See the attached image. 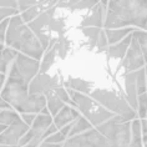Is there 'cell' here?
I'll return each mask as SVG.
<instances>
[{
	"mask_svg": "<svg viewBox=\"0 0 147 147\" xmlns=\"http://www.w3.org/2000/svg\"><path fill=\"white\" fill-rule=\"evenodd\" d=\"M147 24V0L137 1H107L104 29L134 28L143 30Z\"/></svg>",
	"mask_w": 147,
	"mask_h": 147,
	"instance_id": "obj_1",
	"label": "cell"
},
{
	"mask_svg": "<svg viewBox=\"0 0 147 147\" xmlns=\"http://www.w3.org/2000/svg\"><path fill=\"white\" fill-rule=\"evenodd\" d=\"M0 97L5 100L15 111L23 113H39L46 107V97L44 95H30L29 85L20 79L9 78Z\"/></svg>",
	"mask_w": 147,
	"mask_h": 147,
	"instance_id": "obj_2",
	"label": "cell"
},
{
	"mask_svg": "<svg viewBox=\"0 0 147 147\" xmlns=\"http://www.w3.org/2000/svg\"><path fill=\"white\" fill-rule=\"evenodd\" d=\"M5 42L8 47L20 51V54H24L25 56L35 59L38 61L42 57L45 51L36 35L29 29L28 25H25L19 14L10 18Z\"/></svg>",
	"mask_w": 147,
	"mask_h": 147,
	"instance_id": "obj_3",
	"label": "cell"
},
{
	"mask_svg": "<svg viewBox=\"0 0 147 147\" xmlns=\"http://www.w3.org/2000/svg\"><path fill=\"white\" fill-rule=\"evenodd\" d=\"M90 97L102 107L112 112L115 116H121L123 120L130 121V122L138 119L137 112L128 105L122 92L106 89H95L90 94Z\"/></svg>",
	"mask_w": 147,
	"mask_h": 147,
	"instance_id": "obj_4",
	"label": "cell"
},
{
	"mask_svg": "<svg viewBox=\"0 0 147 147\" xmlns=\"http://www.w3.org/2000/svg\"><path fill=\"white\" fill-rule=\"evenodd\" d=\"M107 138L112 147H128L131 142V122L121 116H113L111 120L95 127Z\"/></svg>",
	"mask_w": 147,
	"mask_h": 147,
	"instance_id": "obj_5",
	"label": "cell"
},
{
	"mask_svg": "<svg viewBox=\"0 0 147 147\" xmlns=\"http://www.w3.org/2000/svg\"><path fill=\"white\" fill-rule=\"evenodd\" d=\"M40 72V62L35 59L25 56L24 54H18L15 61L11 64L9 70V78L20 79L28 85L34 80Z\"/></svg>",
	"mask_w": 147,
	"mask_h": 147,
	"instance_id": "obj_6",
	"label": "cell"
},
{
	"mask_svg": "<svg viewBox=\"0 0 147 147\" xmlns=\"http://www.w3.org/2000/svg\"><path fill=\"white\" fill-rule=\"evenodd\" d=\"M62 147H112L105 136H102L96 128L67 138Z\"/></svg>",
	"mask_w": 147,
	"mask_h": 147,
	"instance_id": "obj_7",
	"label": "cell"
},
{
	"mask_svg": "<svg viewBox=\"0 0 147 147\" xmlns=\"http://www.w3.org/2000/svg\"><path fill=\"white\" fill-rule=\"evenodd\" d=\"M145 66H146V61L141 51V47H140L137 40L134 38L126 53V56L121 61V67H122L125 74H128V72L138 71Z\"/></svg>",
	"mask_w": 147,
	"mask_h": 147,
	"instance_id": "obj_8",
	"label": "cell"
},
{
	"mask_svg": "<svg viewBox=\"0 0 147 147\" xmlns=\"http://www.w3.org/2000/svg\"><path fill=\"white\" fill-rule=\"evenodd\" d=\"M29 130H30V126H28L24 121L11 125L0 135V145L18 147L20 140L24 137Z\"/></svg>",
	"mask_w": 147,
	"mask_h": 147,
	"instance_id": "obj_9",
	"label": "cell"
},
{
	"mask_svg": "<svg viewBox=\"0 0 147 147\" xmlns=\"http://www.w3.org/2000/svg\"><path fill=\"white\" fill-rule=\"evenodd\" d=\"M80 116H81V113H80V111L78 109L66 105L65 107L54 117L53 123L56 126L57 130H61V128H64L65 126H67V125L75 122Z\"/></svg>",
	"mask_w": 147,
	"mask_h": 147,
	"instance_id": "obj_10",
	"label": "cell"
},
{
	"mask_svg": "<svg viewBox=\"0 0 147 147\" xmlns=\"http://www.w3.org/2000/svg\"><path fill=\"white\" fill-rule=\"evenodd\" d=\"M82 116H85L87 119V121H89L94 127H97V126H100V125L105 123L106 121L111 120L115 115H113L112 112H110L109 110H106L105 107H102L101 105H98L96 102L95 107L91 110L90 112H87V113H85V115H82Z\"/></svg>",
	"mask_w": 147,
	"mask_h": 147,
	"instance_id": "obj_11",
	"label": "cell"
},
{
	"mask_svg": "<svg viewBox=\"0 0 147 147\" xmlns=\"http://www.w3.org/2000/svg\"><path fill=\"white\" fill-rule=\"evenodd\" d=\"M134 39V35H128L127 38H125L122 41L115 44V45H110L106 50V54H107L109 59L111 60H115V61H122L123 57L126 56V53L128 50V47L131 45V41Z\"/></svg>",
	"mask_w": 147,
	"mask_h": 147,
	"instance_id": "obj_12",
	"label": "cell"
},
{
	"mask_svg": "<svg viewBox=\"0 0 147 147\" xmlns=\"http://www.w3.org/2000/svg\"><path fill=\"white\" fill-rule=\"evenodd\" d=\"M67 92L70 95V98L75 104V107L79 110L81 115H85V113L90 112L95 107V105H96V102L85 94H80L72 90H67Z\"/></svg>",
	"mask_w": 147,
	"mask_h": 147,
	"instance_id": "obj_13",
	"label": "cell"
},
{
	"mask_svg": "<svg viewBox=\"0 0 147 147\" xmlns=\"http://www.w3.org/2000/svg\"><path fill=\"white\" fill-rule=\"evenodd\" d=\"M105 30V29H104ZM136 29L134 28H123V29H115V30H105L106 38L110 45H115V44L122 41L125 38H127L128 35H131Z\"/></svg>",
	"mask_w": 147,
	"mask_h": 147,
	"instance_id": "obj_14",
	"label": "cell"
},
{
	"mask_svg": "<svg viewBox=\"0 0 147 147\" xmlns=\"http://www.w3.org/2000/svg\"><path fill=\"white\" fill-rule=\"evenodd\" d=\"M45 97H46V107L47 110H49V112H50V115L51 116H56L59 112L61 111L62 109L66 106V104L64 101H61L60 98H59L56 95H55L54 91H51V92L49 94H46L45 95Z\"/></svg>",
	"mask_w": 147,
	"mask_h": 147,
	"instance_id": "obj_15",
	"label": "cell"
},
{
	"mask_svg": "<svg viewBox=\"0 0 147 147\" xmlns=\"http://www.w3.org/2000/svg\"><path fill=\"white\" fill-rule=\"evenodd\" d=\"M91 128H94V126L89 122V121H87V119L85 116L81 115L78 120L75 121V123H74V126L71 128V131H70L67 138L74 137V136H78L80 134H84V132L89 131V130H91Z\"/></svg>",
	"mask_w": 147,
	"mask_h": 147,
	"instance_id": "obj_16",
	"label": "cell"
},
{
	"mask_svg": "<svg viewBox=\"0 0 147 147\" xmlns=\"http://www.w3.org/2000/svg\"><path fill=\"white\" fill-rule=\"evenodd\" d=\"M21 117L15 110H0V125L4 126H11L14 123L20 122Z\"/></svg>",
	"mask_w": 147,
	"mask_h": 147,
	"instance_id": "obj_17",
	"label": "cell"
},
{
	"mask_svg": "<svg viewBox=\"0 0 147 147\" xmlns=\"http://www.w3.org/2000/svg\"><path fill=\"white\" fill-rule=\"evenodd\" d=\"M136 87H137L138 95L147 92V78H146L145 67L138 70V71H136Z\"/></svg>",
	"mask_w": 147,
	"mask_h": 147,
	"instance_id": "obj_18",
	"label": "cell"
},
{
	"mask_svg": "<svg viewBox=\"0 0 147 147\" xmlns=\"http://www.w3.org/2000/svg\"><path fill=\"white\" fill-rule=\"evenodd\" d=\"M132 35H134V38L137 40L140 47H141V51L143 54V57H145V61L147 64V32L143 31V30H136L132 32Z\"/></svg>",
	"mask_w": 147,
	"mask_h": 147,
	"instance_id": "obj_19",
	"label": "cell"
},
{
	"mask_svg": "<svg viewBox=\"0 0 147 147\" xmlns=\"http://www.w3.org/2000/svg\"><path fill=\"white\" fill-rule=\"evenodd\" d=\"M137 117L138 120L147 119V92L137 97Z\"/></svg>",
	"mask_w": 147,
	"mask_h": 147,
	"instance_id": "obj_20",
	"label": "cell"
},
{
	"mask_svg": "<svg viewBox=\"0 0 147 147\" xmlns=\"http://www.w3.org/2000/svg\"><path fill=\"white\" fill-rule=\"evenodd\" d=\"M66 141V137L64 135L61 134L60 131L56 132V134L49 136L47 138L44 140V142L45 143H50V145H62V142Z\"/></svg>",
	"mask_w": 147,
	"mask_h": 147,
	"instance_id": "obj_21",
	"label": "cell"
},
{
	"mask_svg": "<svg viewBox=\"0 0 147 147\" xmlns=\"http://www.w3.org/2000/svg\"><path fill=\"white\" fill-rule=\"evenodd\" d=\"M19 10L18 9H10V8H0V23H3L6 19H10L14 15H18Z\"/></svg>",
	"mask_w": 147,
	"mask_h": 147,
	"instance_id": "obj_22",
	"label": "cell"
},
{
	"mask_svg": "<svg viewBox=\"0 0 147 147\" xmlns=\"http://www.w3.org/2000/svg\"><path fill=\"white\" fill-rule=\"evenodd\" d=\"M38 4H39V1H18V10L20 13H24L28 9H30Z\"/></svg>",
	"mask_w": 147,
	"mask_h": 147,
	"instance_id": "obj_23",
	"label": "cell"
},
{
	"mask_svg": "<svg viewBox=\"0 0 147 147\" xmlns=\"http://www.w3.org/2000/svg\"><path fill=\"white\" fill-rule=\"evenodd\" d=\"M9 23H10V19H6L3 21V23H0V44H3L5 41V36H6V31H8Z\"/></svg>",
	"mask_w": 147,
	"mask_h": 147,
	"instance_id": "obj_24",
	"label": "cell"
},
{
	"mask_svg": "<svg viewBox=\"0 0 147 147\" xmlns=\"http://www.w3.org/2000/svg\"><path fill=\"white\" fill-rule=\"evenodd\" d=\"M11 66V64H9L8 60L4 57V55H3V51H0V74H4L8 71V69Z\"/></svg>",
	"mask_w": 147,
	"mask_h": 147,
	"instance_id": "obj_25",
	"label": "cell"
},
{
	"mask_svg": "<svg viewBox=\"0 0 147 147\" xmlns=\"http://www.w3.org/2000/svg\"><path fill=\"white\" fill-rule=\"evenodd\" d=\"M20 117H21V120L28 125V126L31 127L32 122H34L35 119H36V115H34V113H23V115H20Z\"/></svg>",
	"mask_w": 147,
	"mask_h": 147,
	"instance_id": "obj_26",
	"label": "cell"
},
{
	"mask_svg": "<svg viewBox=\"0 0 147 147\" xmlns=\"http://www.w3.org/2000/svg\"><path fill=\"white\" fill-rule=\"evenodd\" d=\"M0 8L18 9V1H11V0H0Z\"/></svg>",
	"mask_w": 147,
	"mask_h": 147,
	"instance_id": "obj_27",
	"label": "cell"
},
{
	"mask_svg": "<svg viewBox=\"0 0 147 147\" xmlns=\"http://www.w3.org/2000/svg\"><path fill=\"white\" fill-rule=\"evenodd\" d=\"M0 110H14V109L5 100H3V98L0 97Z\"/></svg>",
	"mask_w": 147,
	"mask_h": 147,
	"instance_id": "obj_28",
	"label": "cell"
},
{
	"mask_svg": "<svg viewBox=\"0 0 147 147\" xmlns=\"http://www.w3.org/2000/svg\"><path fill=\"white\" fill-rule=\"evenodd\" d=\"M141 121V130H142V136L147 135V119L145 120H140Z\"/></svg>",
	"mask_w": 147,
	"mask_h": 147,
	"instance_id": "obj_29",
	"label": "cell"
},
{
	"mask_svg": "<svg viewBox=\"0 0 147 147\" xmlns=\"http://www.w3.org/2000/svg\"><path fill=\"white\" fill-rule=\"evenodd\" d=\"M62 145H64V143H62ZM62 145H50V143L42 142L41 145H40V147H62Z\"/></svg>",
	"mask_w": 147,
	"mask_h": 147,
	"instance_id": "obj_30",
	"label": "cell"
},
{
	"mask_svg": "<svg viewBox=\"0 0 147 147\" xmlns=\"http://www.w3.org/2000/svg\"><path fill=\"white\" fill-rule=\"evenodd\" d=\"M5 78L6 76L4 75V74H0V90H1L3 85H4V82H5Z\"/></svg>",
	"mask_w": 147,
	"mask_h": 147,
	"instance_id": "obj_31",
	"label": "cell"
},
{
	"mask_svg": "<svg viewBox=\"0 0 147 147\" xmlns=\"http://www.w3.org/2000/svg\"><path fill=\"white\" fill-rule=\"evenodd\" d=\"M6 128H8V126H4V125H0V135L3 134V132H4Z\"/></svg>",
	"mask_w": 147,
	"mask_h": 147,
	"instance_id": "obj_32",
	"label": "cell"
},
{
	"mask_svg": "<svg viewBox=\"0 0 147 147\" xmlns=\"http://www.w3.org/2000/svg\"><path fill=\"white\" fill-rule=\"evenodd\" d=\"M4 50V46H3V44H0V51Z\"/></svg>",
	"mask_w": 147,
	"mask_h": 147,
	"instance_id": "obj_33",
	"label": "cell"
},
{
	"mask_svg": "<svg viewBox=\"0 0 147 147\" xmlns=\"http://www.w3.org/2000/svg\"><path fill=\"white\" fill-rule=\"evenodd\" d=\"M145 70H146V78H147V64H146V66H145Z\"/></svg>",
	"mask_w": 147,
	"mask_h": 147,
	"instance_id": "obj_34",
	"label": "cell"
},
{
	"mask_svg": "<svg viewBox=\"0 0 147 147\" xmlns=\"http://www.w3.org/2000/svg\"><path fill=\"white\" fill-rule=\"evenodd\" d=\"M143 31H146V32H147V24H146V26H145V29H143Z\"/></svg>",
	"mask_w": 147,
	"mask_h": 147,
	"instance_id": "obj_35",
	"label": "cell"
},
{
	"mask_svg": "<svg viewBox=\"0 0 147 147\" xmlns=\"http://www.w3.org/2000/svg\"><path fill=\"white\" fill-rule=\"evenodd\" d=\"M0 147H10V146H5V145H0Z\"/></svg>",
	"mask_w": 147,
	"mask_h": 147,
	"instance_id": "obj_36",
	"label": "cell"
},
{
	"mask_svg": "<svg viewBox=\"0 0 147 147\" xmlns=\"http://www.w3.org/2000/svg\"><path fill=\"white\" fill-rule=\"evenodd\" d=\"M143 147H147V143H146V145H143Z\"/></svg>",
	"mask_w": 147,
	"mask_h": 147,
	"instance_id": "obj_37",
	"label": "cell"
}]
</instances>
